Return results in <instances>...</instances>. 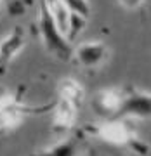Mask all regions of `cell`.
<instances>
[{
  "label": "cell",
  "instance_id": "4",
  "mask_svg": "<svg viewBox=\"0 0 151 156\" xmlns=\"http://www.w3.org/2000/svg\"><path fill=\"white\" fill-rule=\"evenodd\" d=\"M28 111H35V109L23 106L14 95L7 92L0 99V132H9L12 128H16Z\"/></svg>",
  "mask_w": 151,
  "mask_h": 156
},
{
  "label": "cell",
  "instance_id": "10",
  "mask_svg": "<svg viewBox=\"0 0 151 156\" xmlns=\"http://www.w3.org/2000/svg\"><path fill=\"white\" fill-rule=\"evenodd\" d=\"M47 7H49L52 17L56 19L59 30L63 31V35H70V28H71V12L68 9V5L64 4V0H45Z\"/></svg>",
  "mask_w": 151,
  "mask_h": 156
},
{
  "label": "cell",
  "instance_id": "8",
  "mask_svg": "<svg viewBox=\"0 0 151 156\" xmlns=\"http://www.w3.org/2000/svg\"><path fill=\"white\" fill-rule=\"evenodd\" d=\"M80 104L75 101H70L66 97H59L56 111H54V128L56 130H68L75 125L77 113Z\"/></svg>",
  "mask_w": 151,
  "mask_h": 156
},
{
  "label": "cell",
  "instance_id": "2",
  "mask_svg": "<svg viewBox=\"0 0 151 156\" xmlns=\"http://www.w3.org/2000/svg\"><path fill=\"white\" fill-rule=\"evenodd\" d=\"M90 132L97 135L99 139H102L104 142H110L113 146H127L141 154L148 153V146L144 142H141L132 125L127 123L125 120H120V118L108 120V122L97 125L95 128H92Z\"/></svg>",
  "mask_w": 151,
  "mask_h": 156
},
{
  "label": "cell",
  "instance_id": "12",
  "mask_svg": "<svg viewBox=\"0 0 151 156\" xmlns=\"http://www.w3.org/2000/svg\"><path fill=\"white\" fill-rule=\"evenodd\" d=\"M84 95H85L84 87H82L77 80H73V78L63 80L61 85H59V97H66V99H70V101H75V102L82 104Z\"/></svg>",
  "mask_w": 151,
  "mask_h": 156
},
{
  "label": "cell",
  "instance_id": "11",
  "mask_svg": "<svg viewBox=\"0 0 151 156\" xmlns=\"http://www.w3.org/2000/svg\"><path fill=\"white\" fill-rule=\"evenodd\" d=\"M78 146H80V137L75 135V137H70V139H66L64 142H59V144H56L54 147L45 149V151H42L40 154H33V156H75Z\"/></svg>",
  "mask_w": 151,
  "mask_h": 156
},
{
  "label": "cell",
  "instance_id": "6",
  "mask_svg": "<svg viewBox=\"0 0 151 156\" xmlns=\"http://www.w3.org/2000/svg\"><path fill=\"white\" fill-rule=\"evenodd\" d=\"M123 97H125V89L122 87H111V89L99 90L97 95L94 97L92 106L95 108V111L104 116H118L120 108L123 104Z\"/></svg>",
  "mask_w": 151,
  "mask_h": 156
},
{
  "label": "cell",
  "instance_id": "16",
  "mask_svg": "<svg viewBox=\"0 0 151 156\" xmlns=\"http://www.w3.org/2000/svg\"><path fill=\"white\" fill-rule=\"evenodd\" d=\"M0 4H2V0H0Z\"/></svg>",
  "mask_w": 151,
  "mask_h": 156
},
{
  "label": "cell",
  "instance_id": "7",
  "mask_svg": "<svg viewBox=\"0 0 151 156\" xmlns=\"http://www.w3.org/2000/svg\"><path fill=\"white\" fill-rule=\"evenodd\" d=\"M24 45H26V37L21 26H16L11 33H7L0 40V73L5 71L12 59L24 49Z\"/></svg>",
  "mask_w": 151,
  "mask_h": 156
},
{
  "label": "cell",
  "instance_id": "1",
  "mask_svg": "<svg viewBox=\"0 0 151 156\" xmlns=\"http://www.w3.org/2000/svg\"><path fill=\"white\" fill-rule=\"evenodd\" d=\"M38 28L47 50L63 61H70L73 57V47L66 42V35H63V31L59 30L45 0L38 2Z\"/></svg>",
  "mask_w": 151,
  "mask_h": 156
},
{
  "label": "cell",
  "instance_id": "14",
  "mask_svg": "<svg viewBox=\"0 0 151 156\" xmlns=\"http://www.w3.org/2000/svg\"><path fill=\"white\" fill-rule=\"evenodd\" d=\"M5 94H7V90L4 89V87H0V99H2V97H4Z\"/></svg>",
  "mask_w": 151,
  "mask_h": 156
},
{
  "label": "cell",
  "instance_id": "3",
  "mask_svg": "<svg viewBox=\"0 0 151 156\" xmlns=\"http://www.w3.org/2000/svg\"><path fill=\"white\" fill-rule=\"evenodd\" d=\"M134 116V118H149L151 116V94L137 89H125L123 104L117 118Z\"/></svg>",
  "mask_w": 151,
  "mask_h": 156
},
{
  "label": "cell",
  "instance_id": "5",
  "mask_svg": "<svg viewBox=\"0 0 151 156\" xmlns=\"http://www.w3.org/2000/svg\"><path fill=\"white\" fill-rule=\"evenodd\" d=\"M73 56L77 59L80 66L84 68H97L101 62H104L110 56V49L106 44H102L101 40L95 42H84L77 49L73 50Z\"/></svg>",
  "mask_w": 151,
  "mask_h": 156
},
{
  "label": "cell",
  "instance_id": "13",
  "mask_svg": "<svg viewBox=\"0 0 151 156\" xmlns=\"http://www.w3.org/2000/svg\"><path fill=\"white\" fill-rule=\"evenodd\" d=\"M144 2L146 0H118V4H120L123 9H127V11H135V9H139Z\"/></svg>",
  "mask_w": 151,
  "mask_h": 156
},
{
  "label": "cell",
  "instance_id": "9",
  "mask_svg": "<svg viewBox=\"0 0 151 156\" xmlns=\"http://www.w3.org/2000/svg\"><path fill=\"white\" fill-rule=\"evenodd\" d=\"M64 4L71 12V28H70L68 38L73 40L75 35L78 33V30H82L85 19L90 16V5L87 0H64Z\"/></svg>",
  "mask_w": 151,
  "mask_h": 156
},
{
  "label": "cell",
  "instance_id": "15",
  "mask_svg": "<svg viewBox=\"0 0 151 156\" xmlns=\"http://www.w3.org/2000/svg\"><path fill=\"white\" fill-rule=\"evenodd\" d=\"M89 156H95V154H94V153H90V154H89Z\"/></svg>",
  "mask_w": 151,
  "mask_h": 156
}]
</instances>
